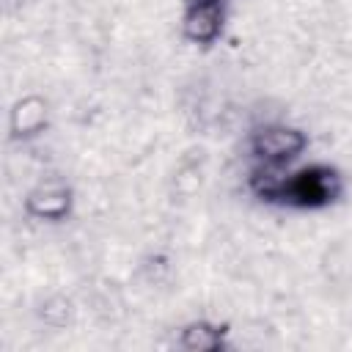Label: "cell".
Returning <instances> with one entry per match:
<instances>
[{"mask_svg":"<svg viewBox=\"0 0 352 352\" xmlns=\"http://www.w3.org/2000/svg\"><path fill=\"white\" fill-rule=\"evenodd\" d=\"M346 182L344 173L330 162H308L297 170H283L272 206L297 209V212H319L336 206L344 198Z\"/></svg>","mask_w":352,"mask_h":352,"instance_id":"6da1fadb","label":"cell"},{"mask_svg":"<svg viewBox=\"0 0 352 352\" xmlns=\"http://www.w3.org/2000/svg\"><path fill=\"white\" fill-rule=\"evenodd\" d=\"M308 146H311L308 132L286 121L261 124L248 135L250 160L256 165H270V168H289L308 151Z\"/></svg>","mask_w":352,"mask_h":352,"instance_id":"7a4b0ae2","label":"cell"},{"mask_svg":"<svg viewBox=\"0 0 352 352\" xmlns=\"http://www.w3.org/2000/svg\"><path fill=\"white\" fill-rule=\"evenodd\" d=\"M228 14L231 0H182L179 33L187 44L209 50L223 38Z\"/></svg>","mask_w":352,"mask_h":352,"instance_id":"3957f363","label":"cell"},{"mask_svg":"<svg viewBox=\"0 0 352 352\" xmlns=\"http://www.w3.org/2000/svg\"><path fill=\"white\" fill-rule=\"evenodd\" d=\"M22 212L38 223H66L74 214V187L63 179H44L25 192Z\"/></svg>","mask_w":352,"mask_h":352,"instance_id":"277c9868","label":"cell"},{"mask_svg":"<svg viewBox=\"0 0 352 352\" xmlns=\"http://www.w3.org/2000/svg\"><path fill=\"white\" fill-rule=\"evenodd\" d=\"M50 129V102L41 94L19 96L8 110V140L30 143Z\"/></svg>","mask_w":352,"mask_h":352,"instance_id":"5b68a950","label":"cell"},{"mask_svg":"<svg viewBox=\"0 0 352 352\" xmlns=\"http://www.w3.org/2000/svg\"><path fill=\"white\" fill-rule=\"evenodd\" d=\"M231 324L214 319H190L176 333V349L182 352H223L228 349Z\"/></svg>","mask_w":352,"mask_h":352,"instance_id":"8992f818","label":"cell"},{"mask_svg":"<svg viewBox=\"0 0 352 352\" xmlns=\"http://www.w3.org/2000/svg\"><path fill=\"white\" fill-rule=\"evenodd\" d=\"M36 316H38V322H44L47 327H55V330L69 327V324L74 322V302H72V297H66V294H50V297H44V300L38 302Z\"/></svg>","mask_w":352,"mask_h":352,"instance_id":"52a82bcc","label":"cell"}]
</instances>
